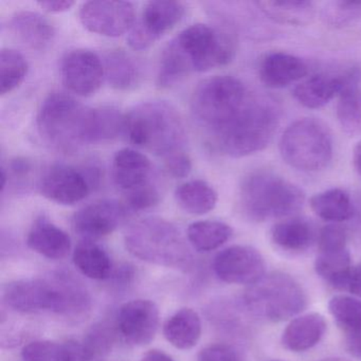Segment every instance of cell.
<instances>
[{
	"instance_id": "1",
	"label": "cell",
	"mask_w": 361,
	"mask_h": 361,
	"mask_svg": "<svg viewBox=\"0 0 361 361\" xmlns=\"http://www.w3.org/2000/svg\"><path fill=\"white\" fill-rule=\"evenodd\" d=\"M6 305L23 314L52 312L78 317L90 307V295L71 274H54L51 279H24L6 285Z\"/></svg>"
},
{
	"instance_id": "2",
	"label": "cell",
	"mask_w": 361,
	"mask_h": 361,
	"mask_svg": "<svg viewBox=\"0 0 361 361\" xmlns=\"http://www.w3.org/2000/svg\"><path fill=\"white\" fill-rule=\"evenodd\" d=\"M124 133L141 149L166 158L180 153L187 132L180 113L166 101L143 102L126 115Z\"/></svg>"
},
{
	"instance_id": "3",
	"label": "cell",
	"mask_w": 361,
	"mask_h": 361,
	"mask_svg": "<svg viewBox=\"0 0 361 361\" xmlns=\"http://www.w3.org/2000/svg\"><path fill=\"white\" fill-rule=\"evenodd\" d=\"M279 123L280 111L274 101L255 94L242 113L211 139L225 155L245 157L265 149Z\"/></svg>"
},
{
	"instance_id": "4",
	"label": "cell",
	"mask_w": 361,
	"mask_h": 361,
	"mask_svg": "<svg viewBox=\"0 0 361 361\" xmlns=\"http://www.w3.org/2000/svg\"><path fill=\"white\" fill-rule=\"evenodd\" d=\"M305 194L295 183L268 171L251 173L240 188V206L255 223L290 216L300 210Z\"/></svg>"
},
{
	"instance_id": "5",
	"label": "cell",
	"mask_w": 361,
	"mask_h": 361,
	"mask_svg": "<svg viewBox=\"0 0 361 361\" xmlns=\"http://www.w3.org/2000/svg\"><path fill=\"white\" fill-rule=\"evenodd\" d=\"M124 244L130 255L154 265L187 269L193 259L178 228L160 217L133 224L124 236Z\"/></svg>"
},
{
	"instance_id": "6",
	"label": "cell",
	"mask_w": 361,
	"mask_h": 361,
	"mask_svg": "<svg viewBox=\"0 0 361 361\" xmlns=\"http://www.w3.org/2000/svg\"><path fill=\"white\" fill-rule=\"evenodd\" d=\"M92 109L64 92H52L42 103L37 115L39 134L62 151H75L90 143Z\"/></svg>"
},
{
	"instance_id": "7",
	"label": "cell",
	"mask_w": 361,
	"mask_h": 361,
	"mask_svg": "<svg viewBox=\"0 0 361 361\" xmlns=\"http://www.w3.org/2000/svg\"><path fill=\"white\" fill-rule=\"evenodd\" d=\"M253 96L240 80L217 75L197 86L192 97V111L211 137L235 119Z\"/></svg>"
},
{
	"instance_id": "8",
	"label": "cell",
	"mask_w": 361,
	"mask_h": 361,
	"mask_svg": "<svg viewBox=\"0 0 361 361\" xmlns=\"http://www.w3.org/2000/svg\"><path fill=\"white\" fill-rule=\"evenodd\" d=\"M307 297L301 285L284 272L265 274L248 286L243 297L245 310L271 322L288 320L303 312Z\"/></svg>"
},
{
	"instance_id": "9",
	"label": "cell",
	"mask_w": 361,
	"mask_h": 361,
	"mask_svg": "<svg viewBox=\"0 0 361 361\" xmlns=\"http://www.w3.org/2000/svg\"><path fill=\"white\" fill-rule=\"evenodd\" d=\"M280 153L291 168L302 172H318L333 158V139L320 120L302 118L293 122L280 139Z\"/></svg>"
},
{
	"instance_id": "10",
	"label": "cell",
	"mask_w": 361,
	"mask_h": 361,
	"mask_svg": "<svg viewBox=\"0 0 361 361\" xmlns=\"http://www.w3.org/2000/svg\"><path fill=\"white\" fill-rule=\"evenodd\" d=\"M168 47L180 61L187 73H207L231 62L234 45L231 37L204 24L188 27Z\"/></svg>"
},
{
	"instance_id": "11",
	"label": "cell",
	"mask_w": 361,
	"mask_h": 361,
	"mask_svg": "<svg viewBox=\"0 0 361 361\" xmlns=\"http://www.w3.org/2000/svg\"><path fill=\"white\" fill-rule=\"evenodd\" d=\"M185 11V6L179 1H149L143 8L140 20L130 31L128 45L138 51L147 49L180 23Z\"/></svg>"
},
{
	"instance_id": "12",
	"label": "cell",
	"mask_w": 361,
	"mask_h": 361,
	"mask_svg": "<svg viewBox=\"0 0 361 361\" xmlns=\"http://www.w3.org/2000/svg\"><path fill=\"white\" fill-rule=\"evenodd\" d=\"M80 20L90 32L119 37L132 30L136 23L135 7L130 1H87L80 10Z\"/></svg>"
},
{
	"instance_id": "13",
	"label": "cell",
	"mask_w": 361,
	"mask_h": 361,
	"mask_svg": "<svg viewBox=\"0 0 361 361\" xmlns=\"http://www.w3.org/2000/svg\"><path fill=\"white\" fill-rule=\"evenodd\" d=\"M213 270L223 282L250 286L265 276V261L253 247L234 245L215 257Z\"/></svg>"
},
{
	"instance_id": "14",
	"label": "cell",
	"mask_w": 361,
	"mask_h": 361,
	"mask_svg": "<svg viewBox=\"0 0 361 361\" xmlns=\"http://www.w3.org/2000/svg\"><path fill=\"white\" fill-rule=\"evenodd\" d=\"M63 83L73 94L90 97L98 92L105 77L104 64L98 54L90 50L67 52L61 64Z\"/></svg>"
},
{
	"instance_id": "15",
	"label": "cell",
	"mask_w": 361,
	"mask_h": 361,
	"mask_svg": "<svg viewBox=\"0 0 361 361\" xmlns=\"http://www.w3.org/2000/svg\"><path fill=\"white\" fill-rule=\"evenodd\" d=\"M92 175L73 166L56 164L46 171L39 183L42 195L59 204H77L90 195Z\"/></svg>"
},
{
	"instance_id": "16",
	"label": "cell",
	"mask_w": 361,
	"mask_h": 361,
	"mask_svg": "<svg viewBox=\"0 0 361 361\" xmlns=\"http://www.w3.org/2000/svg\"><path fill=\"white\" fill-rule=\"evenodd\" d=\"M118 335L133 345H145L155 338L159 310L149 300H133L123 304L116 319Z\"/></svg>"
},
{
	"instance_id": "17",
	"label": "cell",
	"mask_w": 361,
	"mask_h": 361,
	"mask_svg": "<svg viewBox=\"0 0 361 361\" xmlns=\"http://www.w3.org/2000/svg\"><path fill=\"white\" fill-rule=\"evenodd\" d=\"M126 204L99 200L84 207L73 216V229L84 240H94L113 233L126 219Z\"/></svg>"
},
{
	"instance_id": "18",
	"label": "cell",
	"mask_w": 361,
	"mask_h": 361,
	"mask_svg": "<svg viewBox=\"0 0 361 361\" xmlns=\"http://www.w3.org/2000/svg\"><path fill=\"white\" fill-rule=\"evenodd\" d=\"M308 66L299 56L285 52H272L261 61L259 79L272 90L287 87L307 75Z\"/></svg>"
},
{
	"instance_id": "19",
	"label": "cell",
	"mask_w": 361,
	"mask_h": 361,
	"mask_svg": "<svg viewBox=\"0 0 361 361\" xmlns=\"http://www.w3.org/2000/svg\"><path fill=\"white\" fill-rule=\"evenodd\" d=\"M151 174V160L136 149H122L114 156V183L124 193L149 183Z\"/></svg>"
},
{
	"instance_id": "20",
	"label": "cell",
	"mask_w": 361,
	"mask_h": 361,
	"mask_svg": "<svg viewBox=\"0 0 361 361\" xmlns=\"http://www.w3.org/2000/svg\"><path fill=\"white\" fill-rule=\"evenodd\" d=\"M27 245L31 250L50 259H62L71 249V236L54 223L42 216L33 224Z\"/></svg>"
},
{
	"instance_id": "21",
	"label": "cell",
	"mask_w": 361,
	"mask_h": 361,
	"mask_svg": "<svg viewBox=\"0 0 361 361\" xmlns=\"http://www.w3.org/2000/svg\"><path fill=\"white\" fill-rule=\"evenodd\" d=\"M326 321L318 312L293 319L282 334L283 346L290 352L301 353L316 346L326 331Z\"/></svg>"
},
{
	"instance_id": "22",
	"label": "cell",
	"mask_w": 361,
	"mask_h": 361,
	"mask_svg": "<svg viewBox=\"0 0 361 361\" xmlns=\"http://www.w3.org/2000/svg\"><path fill=\"white\" fill-rule=\"evenodd\" d=\"M9 28L18 41L35 50L49 47L56 37L51 23L37 12H16L10 20Z\"/></svg>"
},
{
	"instance_id": "23",
	"label": "cell",
	"mask_w": 361,
	"mask_h": 361,
	"mask_svg": "<svg viewBox=\"0 0 361 361\" xmlns=\"http://www.w3.org/2000/svg\"><path fill=\"white\" fill-rule=\"evenodd\" d=\"M346 81L348 78L338 75L324 73L312 75L295 86L293 97L306 109H321L341 92Z\"/></svg>"
},
{
	"instance_id": "24",
	"label": "cell",
	"mask_w": 361,
	"mask_h": 361,
	"mask_svg": "<svg viewBox=\"0 0 361 361\" xmlns=\"http://www.w3.org/2000/svg\"><path fill=\"white\" fill-rule=\"evenodd\" d=\"M164 338L174 348L181 350L193 348L202 336V320L192 308L175 312L164 325Z\"/></svg>"
},
{
	"instance_id": "25",
	"label": "cell",
	"mask_w": 361,
	"mask_h": 361,
	"mask_svg": "<svg viewBox=\"0 0 361 361\" xmlns=\"http://www.w3.org/2000/svg\"><path fill=\"white\" fill-rule=\"evenodd\" d=\"M73 264L81 274L92 280H106L113 274V263L107 251L94 240H83L73 251Z\"/></svg>"
},
{
	"instance_id": "26",
	"label": "cell",
	"mask_w": 361,
	"mask_h": 361,
	"mask_svg": "<svg viewBox=\"0 0 361 361\" xmlns=\"http://www.w3.org/2000/svg\"><path fill=\"white\" fill-rule=\"evenodd\" d=\"M24 361H90L82 343L37 340L27 344L22 352Z\"/></svg>"
},
{
	"instance_id": "27",
	"label": "cell",
	"mask_w": 361,
	"mask_h": 361,
	"mask_svg": "<svg viewBox=\"0 0 361 361\" xmlns=\"http://www.w3.org/2000/svg\"><path fill=\"white\" fill-rule=\"evenodd\" d=\"M270 235L279 248L290 252L306 250L314 240L312 224L298 217L279 221L272 227Z\"/></svg>"
},
{
	"instance_id": "28",
	"label": "cell",
	"mask_w": 361,
	"mask_h": 361,
	"mask_svg": "<svg viewBox=\"0 0 361 361\" xmlns=\"http://www.w3.org/2000/svg\"><path fill=\"white\" fill-rule=\"evenodd\" d=\"M177 204L187 213L204 215L216 206L219 196L212 185L202 179L188 181L175 191Z\"/></svg>"
},
{
	"instance_id": "29",
	"label": "cell",
	"mask_w": 361,
	"mask_h": 361,
	"mask_svg": "<svg viewBox=\"0 0 361 361\" xmlns=\"http://www.w3.org/2000/svg\"><path fill=\"white\" fill-rule=\"evenodd\" d=\"M310 208L317 216L333 224L348 221L354 215V206L350 195L338 188L312 196Z\"/></svg>"
},
{
	"instance_id": "30",
	"label": "cell",
	"mask_w": 361,
	"mask_h": 361,
	"mask_svg": "<svg viewBox=\"0 0 361 361\" xmlns=\"http://www.w3.org/2000/svg\"><path fill=\"white\" fill-rule=\"evenodd\" d=\"M232 233V228L223 221H200L188 227L187 238L198 252H210L226 244Z\"/></svg>"
},
{
	"instance_id": "31",
	"label": "cell",
	"mask_w": 361,
	"mask_h": 361,
	"mask_svg": "<svg viewBox=\"0 0 361 361\" xmlns=\"http://www.w3.org/2000/svg\"><path fill=\"white\" fill-rule=\"evenodd\" d=\"M352 268V259L348 248L319 251L314 261L317 274L325 282L340 290H343L344 284Z\"/></svg>"
},
{
	"instance_id": "32",
	"label": "cell",
	"mask_w": 361,
	"mask_h": 361,
	"mask_svg": "<svg viewBox=\"0 0 361 361\" xmlns=\"http://www.w3.org/2000/svg\"><path fill=\"white\" fill-rule=\"evenodd\" d=\"M337 118L348 135H361V90L353 75L348 78L337 103Z\"/></svg>"
},
{
	"instance_id": "33",
	"label": "cell",
	"mask_w": 361,
	"mask_h": 361,
	"mask_svg": "<svg viewBox=\"0 0 361 361\" xmlns=\"http://www.w3.org/2000/svg\"><path fill=\"white\" fill-rule=\"evenodd\" d=\"M265 16L282 24H308L314 16V4L301 0L288 1H259L257 4Z\"/></svg>"
},
{
	"instance_id": "34",
	"label": "cell",
	"mask_w": 361,
	"mask_h": 361,
	"mask_svg": "<svg viewBox=\"0 0 361 361\" xmlns=\"http://www.w3.org/2000/svg\"><path fill=\"white\" fill-rule=\"evenodd\" d=\"M104 71L107 82L115 90H130L138 81L136 63L123 50H113L106 54Z\"/></svg>"
},
{
	"instance_id": "35",
	"label": "cell",
	"mask_w": 361,
	"mask_h": 361,
	"mask_svg": "<svg viewBox=\"0 0 361 361\" xmlns=\"http://www.w3.org/2000/svg\"><path fill=\"white\" fill-rule=\"evenodd\" d=\"M329 310L346 337L361 335V300L350 295H335L329 301Z\"/></svg>"
},
{
	"instance_id": "36",
	"label": "cell",
	"mask_w": 361,
	"mask_h": 361,
	"mask_svg": "<svg viewBox=\"0 0 361 361\" xmlns=\"http://www.w3.org/2000/svg\"><path fill=\"white\" fill-rule=\"evenodd\" d=\"M126 115L115 107L104 106L92 109L90 143L104 142L117 138L124 133Z\"/></svg>"
},
{
	"instance_id": "37",
	"label": "cell",
	"mask_w": 361,
	"mask_h": 361,
	"mask_svg": "<svg viewBox=\"0 0 361 361\" xmlns=\"http://www.w3.org/2000/svg\"><path fill=\"white\" fill-rule=\"evenodd\" d=\"M28 63L20 52L5 48L0 52V94H10L24 82Z\"/></svg>"
},
{
	"instance_id": "38",
	"label": "cell",
	"mask_w": 361,
	"mask_h": 361,
	"mask_svg": "<svg viewBox=\"0 0 361 361\" xmlns=\"http://www.w3.org/2000/svg\"><path fill=\"white\" fill-rule=\"evenodd\" d=\"M116 334H118L116 325L111 326L105 322L92 325L82 342L88 360L109 354L113 348Z\"/></svg>"
},
{
	"instance_id": "39",
	"label": "cell",
	"mask_w": 361,
	"mask_h": 361,
	"mask_svg": "<svg viewBox=\"0 0 361 361\" xmlns=\"http://www.w3.org/2000/svg\"><path fill=\"white\" fill-rule=\"evenodd\" d=\"M323 18L335 27L353 24L361 18L360 1H335L329 4L323 10Z\"/></svg>"
},
{
	"instance_id": "40",
	"label": "cell",
	"mask_w": 361,
	"mask_h": 361,
	"mask_svg": "<svg viewBox=\"0 0 361 361\" xmlns=\"http://www.w3.org/2000/svg\"><path fill=\"white\" fill-rule=\"evenodd\" d=\"M160 193L157 187L149 181L142 187L126 193V207L133 211H143L157 206Z\"/></svg>"
},
{
	"instance_id": "41",
	"label": "cell",
	"mask_w": 361,
	"mask_h": 361,
	"mask_svg": "<svg viewBox=\"0 0 361 361\" xmlns=\"http://www.w3.org/2000/svg\"><path fill=\"white\" fill-rule=\"evenodd\" d=\"M319 251L340 250L348 248V233L342 226L329 224L319 232Z\"/></svg>"
},
{
	"instance_id": "42",
	"label": "cell",
	"mask_w": 361,
	"mask_h": 361,
	"mask_svg": "<svg viewBox=\"0 0 361 361\" xmlns=\"http://www.w3.org/2000/svg\"><path fill=\"white\" fill-rule=\"evenodd\" d=\"M197 361H243V359L231 345L212 344L200 350Z\"/></svg>"
},
{
	"instance_id": "43",
	"label": "cell",
	"mask_w": 361,
	"mask_h": 361,
	"mask_svg": "<svg viewBox=\"0 0 361 361\" xmlns=\"http://www.w3.org/2000/svg\"><path fill=\"white\" fill-rule=\"evenodd\" d=\"M166 169L169 174L175 178H185L189 176L192 170V161L185 152L174 154L164 159Z\"/></svg>"
},
{
	"instance_id": "44",
	"label": "cell",
	"mask_w": 361,
	"mask_h": 361,
	"mask_svg": "<svg viewBox=\"0 0 361 361\" xmlns=\"http://www.w3.org/2000/svg\"><path fill=\"white\" fill-rule=\"evenodd\" d=\"M343 290L361 298V264L353 266L344 284Z\"/></svg>"
},
{
	"instance_id": "45",
	"label": "cell",
	"mask_w": 361,
	"mask_h": 361,
	"mask_svg": "<svg viewBox=\"0 0 361 361\" xmlns=\"http://www.w3.org/2000/svg\"><path fill=\"white\" fill-rule=\"evenodd\" d=\"M37 5L47 13H63V12L69 11L75 3L71 0H47V1H39Z\"/></svg>"
},
{
	"instance_id": "46",
	"label": "cell",
	"mask_w": 361,
	"mask_h": 361,
	"mask_svg": "<svg viewBox=\"0 0 361 361\" xmlns=\"http://www.w3.org/2000/svg\"><path fill=\"white\" fill-rule=\"evenodd\" d=\"M134 276L135 271L132 266L123 265L120 266V268L114 271L111 278L113 276L115 284L119 285V286H126V285H130L133 282Z\"/></svg>"
},
{
	"instance_id": "47",
	"label": "cell",
	"mask_w": 361,
	"mask_h": 361,
	"mask_svg": "<svg viewBox=\"0 0 361 361\" xmlns=\"http://www.w3.org/2000/svg\"><path fill=\"white\" fill-rule=\"evenodd\" d=\"M346 348L355 358L361 360V335L348 336Z\"/></svg>"
},
{
	"instance_id": "48",
	"label": "cell",
	"mask_w": 361,
	"mask_h": 361,
	"mask_svg": "<svg viewBox=\"0 0 361 361\" xmlns=\"http://www.w3.org/2000/svg\"><path fill=\"white\" fill-rule=\"evenodd\" d=\"M140 361H175L170 355L162 350H152L143 355Z\"/></svg>"
},
{
	"instance_id": "49",
	"label": "cell",
	"mask_w": 361,
	"mask_h": 361,
	"mask_svg": "<svg viewBox=\"0 0 361 361\" xmlns=\"http://www.w3.org/2000/svg\"><path fill=\"white\" fill-rule=\"evenodd\" d=\"M31 166L27 160L18 159L14 160L11 164V170L14 174L18 176H23V175L27 174L30 171Z\"/></svg>"
},
{
	"instance_id": "50",
	"label": "cell",
	"mask_w": 361,
	"mask_h": 361,
	"mask_svg": "<svg viewBox=\"0 0 361 361\" xmlns=\"http://www.w3.org/2000/svg\"><path fill=\"white\" fill-rule=\"evenodd\" d=\"M353 164L356 172L361 176V140L357 143L353 152Z\"/></svg>"
},
{
	"instance_id": "51",
	"label": "cell",
	"mask_w": 361,
	"mask_h": 361,
	"mask_svg": "<svg viewBox=\"0 0 361 361\" xmlns=\"http://www.w3.org/2000/svg\"><path fill=\"white\" fill-rule=\"evenodd\" d=\"M320 361H350L348 359L341 358V357H329V358L322 359Z\"/></svg>"
},
{
	"instance_id": "52",
	"label": "cell",
	"mask_w": 361,
	"mask_h": 361,
	"mask_svg": "<svg viewBox=\"0 0 361 361\" xmlns=\"http://www.w3.org/2000/svg\"><path fill=\"white\" fill-rule=\"evenodd\" d=\"M274 361H279V360H274Z\"/></svg>"
}]
</instances>
